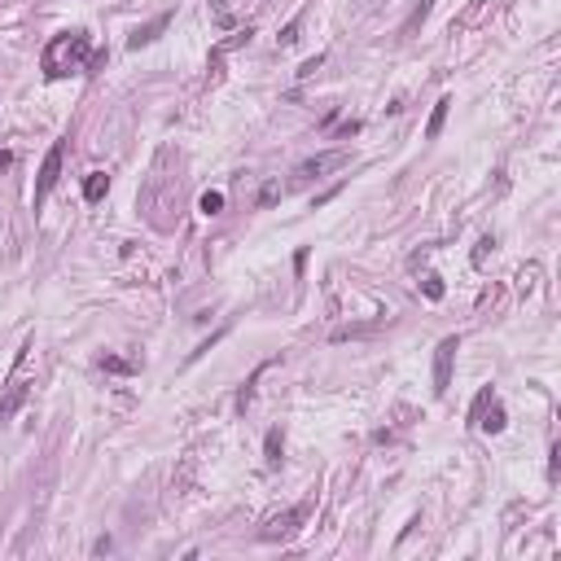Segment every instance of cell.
Segmentation results:
<instances>
[{"label":"cell","mask_w":561,"mask_h":561,"mask_svg":"<svg viewBox=\"0 0 561 561\" xmlns=\"http://www.w3.org/2000/svg\"><path fill=\"white\" fill-rule=\"evenodd\" d=\"M92 35L88 31H62L49 40L40 66H44V79H66V75H79V70H92Z\"/></svg>","instance_id":"cell-1"},{"label":"cell","mask_w":561,"mask_h":561,"mask_svg":"<svg viewBox=\"0 0 561 561\" xmlns=\"http://www.w3.org/2000/svg\"><path fill=\"white\" fill-rule=\"evenodd\" d=\"M62 158H66V140H53L49 154H44V162H40V176H35V211H40L44 198L53 193L57 176H62Z\"/></svg>","instance_id":"cell-2"},{"label":"cell","mask_w":561,"mask_h":561,"mask_svg":"<svg viewBox=\"0 0 561 561\" xmlns=\"http://www.w3.org/2000/svg\"><path fill=\"white\" fill-rule=\"evenodd\" d=\"M456 351H461V338H456V333H447V338L438 342V351H434V395H447V386H452V364H456Z\"/></svg>","instance_id":"cell-3"},{"label":"cell","mask_w":561,"mask_h":561,"mask_svg":"<svg viewBox=\"0 0 561 561\" xmlns=\"http://www.w3.org/2000/svg\"><path fill=\"white\" fill-rule=\"evenodd\" d=\"M351 162V154L347 149H329V154H312V158H303L298 162V180H312V176H325V171H338V167H347Z\"/></svg>","instance_id":"cell-4"},{"label":"cell","mask_w":561,"mask_h":561,"mask_svg":"<svg viewBox=\"0 0 561 561\" xmlns=\"http://www.w3.org/2000/svg\"><path fill=\"white\" fill-rule=\"evenodd\" d=\"M27 395H31V386L18 377V364H14V381H9V390H5V399H0V425H9L14 421V412L27 403Z\"/></svg>","instance_id":"cell-5"},{"label":"cell","mask_w":561,"mask_h":561,"mask_svg":"<svg viewBox=\"0 0 561 561\" xmlns=\"http://www.w3.org/2000/svg\"><path fill=\"white\" fill-rule=\"evenodd\" d=\"M167 27H171V14H158L154 22H145V27H136L132 35H127V49H132V53H136V49H145V44H154Z\"/></svg>","instance_id":"cell-6"},{"label":"cell","mask_w":561,"mask_h":561,"mask_svg":"<svg viewBox=\"0 0 561 561\" xmlns=\"http://www.w3.org/2000/svg\"><path fill=\"white\" fill-rule=\"evenodd\" d=\"M298 522H303V509H290L285 518H272V522H268V527L259 531V535H264L268 544H272V540H290V535L298 531Z\"/></svg>","instance_id":"cell-7"},{"label":"cell","mask_w":561,"mask_h":561,"mask_svg":"<svg viewBox=\"0 0 561 561\" xmlns=\"http://www.w3.org/2000/svg\"><path fill=\"white\" fill-rule=\"evenodd\" d=\"M281 456H285V434H281V425H272L268 438H264V465H268V469H277Z\"/></svg>","instance_id":"cell-8"},{"label":"cell","mask_w":561,"mask_h":561,"mask_svg":"<svg viewBox=\"0 0 561 561\" xmlns=\"http://www.w3.org/2000/svg\"><path fill=\"white\" fill-rule=\"evenodd\" d=\"M447 110H452V97H438V101H434V110H430V123H425V140H438V136H443Z\"/></svg>","instance_id":"cell-9"},{"label":"cell","mask_w":561,"mask_h":561,"mask_svg":"<svg viewBox=\"0 0 561 561\" xmlns=\"http://www.w3.org/2000/svg\"><path fill=\"white\" fill-rule=\"evenodd\" d=\"M509 425V416H505V403H500V399H491V412H478V430H487V434H500V430H505Z\"/></svg>","instance_id":"cell-10"},{"label":"cell","mask_w":561,"mask_h":561,"mask_svg":"<svg viewBox=\"0 0 561 561\" xmlns=\"http://www.w3.org/2000/svg\"><path fill=\"white\" fill-rule=\"evenodd\" d=\"M105 193H110V176H105V171H92L88 180H83V202H101Z\"/></svg>","instance_id":"cell-11"},{"label":"cell","mask_w":561,"mask_h":561,"mask_svg":"<svg viewBox=\"0 0 561 561\" xmlns=\"http://www.w3.org/2000/svg\"><path fill=\"white\" fill-rule=\"evenodd\" d=\"M198 211H202V215H220V211H224V193H220V189H207L202 202H198Z\"/></svg>","instance_id":"cell-12"},{"label":"cell","mask_w":561,"mask_h":561,"mask_svg":"<svg viewBox=\"0 0 561 561\" xmlns=\"http://www.w3.org/2000/svg\"><path fill=\"white\" fill-rule=\"evenodd\" d=\"M101 368H105V373H136V364L132 360H118V355H101Z\"/></svg>","instance_id":"cell-13"},{"label":"cell","mask_w":561,"mask_h":561,"mask_svg":"<svg viewBox=\"0 0 561 561\" xmlns=\"http://www.w3.org/2000/svg\"><path fill=\"white\" fill-rule=\"evenodd\" d=\"M421 290H425L430 303H438V298H443V277H438V272H430V277L421 281Z\"/></svg>","instance_id":"cell-14"},{"label":"cell","mask_w":561,"mask_h":561,"mask_svg":"<svg viewBox=\"0 0 561 561\" xmlns=\"http://www.w3.org/2000/svg\"><path fill=\"white\" fill-rule=\"evenodd\" d=\"M298 27H303V18H290V22H285V31L277 35V44H281V49H290V44H298Z\"/></svg>","instance_id":"cell-15"},{"label":"cell","mask_w":561,"mask_h":561,"mask_svg":"<svg viewBox=\"0 0 561 561\" xmlns=\"http://www.w3.org/2000/svg\"><path fill=\"white\" fill-rule=\"evenodd\" d=\"M496 250V237H483L478 246H474V268H487V255Z\"/></svg>","instance_id":"cell-16"},{"label":"cell","mask_w":561,"mask_h":561,"mask_svg":"<svg viewBox=\"0 0 561 561\" xmlns=\"http://www.w3.org/2000/svg\"><path fill=\"white\" fill-rule=\"evenodd\" d=\"M491 399H496V395H491V386H487V390H478V399H474V408H469V421H474V425H478V412H483Z\"/></svg>","instance_id":"cell-17"},{"label":"cell","mask_w":561,"mask_h":561,"mask_svg":"<svg viewBox=\"0 0 561 561\" xmlns=\"http://www.w3.org/2000/svg\"><path fill=\"white\" fill-rule=\"evenodd\" d=\"M277 198H281V184H277V180H268L264 189H259V207H272Z\"/></svg>","instance_id":"cell-18"},{"label":"cell","mask_w":561,"mask_h":561,"mask_svg":"<svg viewBox=\"0 0 561 561\" xmlns=\"http://www.w3.org/2000/svg\"><path fill=\"white\" fill-rule=\"evenodd\" d=\"M320 62H325V53H316V57H307L303 66H298V79H312L316 70H320Z\"/></svg>","instance_id":"cell-19"},{"label":"cell","mask_w":561,"mask_h":561,"mask_svg":"<svg viewBox=\"0 0 561 561\" xmlns=\"http://www.w3.org/2000/svg\"><path fill=\"white\" fill-rule=\"evenodd\" d=\"M425 14H430V0H421V9H416V14L408 18V27H403V31H416V27L425 22Z\"/></svg>","instance_id":"cell-20"},{"label":"cell","mask_w":561,"mask_h":561,"mask_svg":"<svg viewBox=\"0 0 561 561\" xmlns=\"http://www.w3.org/2000/svg\"><path fill=\"white\" fill-rule=\"evenodd\" d=\"M211 5H215V22H220V27H233V14L224 9V0H211Z\"/></svg>","instance_id":"cell-21"},{"label":"cell","mask_w":561,"mask_h":561,"mask_svg":"<svg viewBox=\"0 0 561 561\" xmlns=\"http://www.w3.org/2000/svg\"><path fill=\"white\" fill-rule=\"evenodd\" d=\"M92 553H97V557H105V553H114V540H110V535H101V540L92 544Z\"/></svg>","instance_id":"cell-22"}]
</instances>
